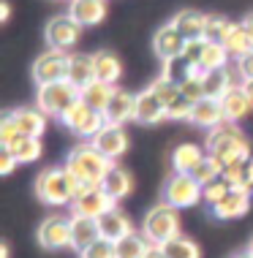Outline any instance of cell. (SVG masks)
<instances>
[{"instance_id":"cell-1","label":"cell","mask_w":253,"mask_h":258,"mask_svg":"<svg viewBox=\"0 0 253 258\" xmlns=\"http://www.w3.org/2000/svg\"><path fill=\"white\" fill-rule=\"evenodd\" d=\"M82 182L68 169H44L36 177V196L49 207H66L74 204L82 193Z\"/></svg>"},{"instance_id":"cell-2","label":"cell","mask_w":253,"mask_h":258,"mask_svg":"<svg viewBox=\"0 0 253 258\" xmlns=\"http://www.w3.org/2000/svg\"><path fill=\"white\" fill-rule=\"evenodd\" d=\"M66 169L71 171L84 187H95V185L104 182L107 171L112 169V160L104 155V152H98L93 147V142H87V144H79V147H74L68 152Z\"/></svg>"},{"instance_id":"cell-3","label":"cell","mask_w":253,"mask_h":258,"mask_svg":"<svg viewBox=\"0 0 253 258\" xmlns=\"http://www.w3.org/2000/svg\"><path fill=\"white\" fill-rule=\"evenodd\" d=\"M205 150H207V155L218 158L223 166H229V163H248V160L253 158L250 144L245 142V136L231 122H223L221 128L210 131Z\"/></svg>"},{"instance_id":"cell-4","label":"cell","mask_w":253,"mask_h":258,"mask_svg":"<svg viewBox=\"0 0 253 258\" xmlns=\"http://www.w3.org/2000/svg\"><path fill=\"white\" fill-rule=\"evenodd\" d=\"M142 234L150 239V245L156 247H164L169 239L180 236V209L169 207V204H156L150 212L144 215V223H142Z\"/></svg>"},{"instance_id":"cell-5","label":"cell","mask_w":253,"mask_h":258,"mask_svg":"<svg viewBox=\"0 0 253 258\" xmlns=\"http://www.w3.org/2000/svg\"><path fill=\"white\" fill-rule=\"evenodd\" d=\"M60 122L66 125L71 134L87 139V142H93V139L101 134L104 128H107V117H104V111L90 109L82 98L76 101V103H71V106L63 111V114H60Z\"/></svg>"},{"instance_id":"cell-6","label":"cell","mask_w":253,"mask_h":258,"mask_svg":"<svg viewBox=\"0 0 253 258\" xmlns=\"http://www.w3.org/2000/svg\"><path fill=\"white\" fill-rule=\"evenodd\" d=\"M82 98V90L71 85V82H55V85H44L38 87V95H36V106L44 111L46 117H58L66 111L71 103H76Z\"/></svg>"},{"instance_id":"cell-7","label":"cell","mask_w":253,"mask_h":258,"mask_svg":"<svg viewBox=\"0 0 253 258\" xmlns=\"http://www.w3.org/2000/svg\"><path fill=\"white\" fill-rule=\"evenodd\" d=\"M164 204L174 209H188L201 201V185L196 182L191 174H172L164 182Z\"/></svg>"},{"instance_id":"cell-8","label":"cell","mask_w":253,"mask_h":258,"mask_svg":"<svg viewBox=\"0 0 253 258\" xmlns=\"http://www.w3.org/2000/svg\"><path fill=\"white\" fill-rule=\"evenodd\" d=\"M68 66H71V54L68 52L46 49L33 62V79H36L38 87L55 85V82H68Z\"/></svg>"},{"instance_id":"cell-9","label":"cell","mask_w":253,"mask_h":258,"mask_svg":"<svg viewBox=\"0 0 253 258\" xmlns=\"http://www.w3.org/2000/svg\"><path fill=\"white\" fill-rule=\"evenodd\" d=\"M38 245L44 250L71 247V215H49L38 226Z\"/></svg>"},{"instance_id":"cell-10","label":"cell","mask_w":253,"mask_h":258,"mask_svg":"<svg viewBox=\"0 0 253 258\" xmlns=\"http://www.w3.org/2000/svg\"><path fill=\"white\" fill-rule=\"evenodd\" d=\"M117 201L109 196L107 190H104L101 185L95 187H82V193L76 196V201L71 204V215H84V218H101V215H107L109 209H115Z\"/></svg>"},{"instance_id":"cell-11","label":"cell","mask_w":253,"mask_h":258,"mask_svg":"<svg viewBox=\"0 0 253 258\" xmlns=\"http://www.w3.org/2000/svg\"><path fill=\"white\" fill-rule=\"evenodd\" d=\"M82 36V25L71 17H55L49 19L46 25V41H49V49H60L68 52L76 46V41Z\"/></svg>"},{"instance_id":"cell-12","label":"cell","mask_w":253,"mask_h":258,"mask_svg":"<svg viewBox=\"0 0 253 258\" xmlns=\"http://www.w3.org/2000/svg\"><path fill=\"white\" fill-rule=\"evenodd\" d=\"M185 36L174 27L172 22L164 25V27H158V33H156V38H153V49H156V54L164 62L169 60H177L182 57V49H185Z\"/></svg>"},{"instance_id":"cell-13","label":"cell","mask_w":253,"mask_h":258,"mask_svg":"<svg viewBox=\"0 0 253 258\" xmlns=\"http://www.w3.org/2000/svg\"><path fill=\"white\" fill-rule=\"evenodd\" d=\"M93 147L98 152H104V155L115 163V160L123 158L125 150H128V134H125L123 125H109L107 122V128H104L101 134L93 139Z\"/></svg>"},{"instance_id":"cell-14","label":"cell","mask_w":253,"mask_h":258,"mask_svg":"<svg viewBox=\"0 0 253 258\" xmlns=\"http://www.w3.org/2000/svg\"><path fill=\"white\" fill-rule=\"evenodd\" d=\"M133 120L142 122V125H156V122L169 120L166 103L161 101L150 87L142 90V93H136V111H133Z\"/></svg>"},{"instance_id":"cell-15","label":"cell","mask_w":253,"mask_h":258,"mask_svg":"<svg viewBox=\"0 0 253 258\" xmlns=\"http://www.w3.org/2000/svg\"><path fill=\"white\" fill-rule=\"evenodd\" d=\"M133 111H136V95L128 93V90L115 87L109 98V106L104 109V117H107L109 125H125L133 120Z\"/></svg>"},{"instance_id":"cell-16","label":"cell","mask_w":253,"mask_h":258,"mask_svg":"<svg viewBox=\"0 0 253 258\" xmlns=\"http://www.w3.org/2000/svg\"><path fill=\"white\" fill-rule=\"evenodd\" d=\"M213 209V215L218 220H237L242 215H248L250 209V190H229L226 199H221Z\"/></svg>"},{"instance_id":"cell-17","label":"cell","mask_w":253,"mask_h":258,"mask_svg":"<svg viewBox=\"0 0 253 258\" xmlns=\"http://www.w3.org/2000/svg\"><path fill=\"white\" fill-rule=\"evenodd\" d=\"M101 239V228L95 218H84V215H71V247L87 250L93 242Z\"/></svg>"},{"instance_id":"cell-18","label":"cell","mask_w":253,"mask_h":258,"mask_svg":"<svg viewBox=\"0 0 253 258\" xmlns=\"http://www.w3.org/2000/svg\"><path fill=\"white\" fill-rule=\"evenodd\" d=\"M68 17L76 19L82 27H93L107 17V0H71Z\"/></svg>"},{"instance_id":"cell-19","label":"cell","mask_w":253,"mask_h":258,"mask_svg":"<svg viewBox=\"0 0 253 258\" xmlns=\"http://www.w3.org/2000/svg\"><path fill=\"white\" fill-rule=\"evenodd\" d=\"M191 122L199 125V128H210V131L221 128V125L226 122L223 109H221V101H215V98H201L199 103H193Z\"/></svg>"},{"instance_id":"cell-20","label":"cell","mask_w":253,"mask_h":258,"mask_svg":"<svg viewBox=\"0 0 253 258\" xmlns=\"http://www.w3.org/2000/svg\"><path fill=\"white\" fill-rule=\"evenodd\" d=\"M98 228H101V236L104 239H112V242H120L123 236H128L133 231L131 220L125 218V212H120V209H109L107 215H101L98 218Z\"/></svg>"},{"instance_id":"cell-21","label":"cell","mask_w":253,"mask_h":258,"mask_svg":"<svg viewBox=\"0 0 253 258\" xmlns=\"http://www.w3.org/2000/svg\"><path fill=\"white\" fill-rule=\"evenodd\" d=\"M221 109H223V117H226V122L234 125V122H240V120H245V117L250 114L253 103H250L248 95H245V90L237 87V90H229V93L221 98Z\"/></svg>"},{"instance_id":"cell-22","label":"cell","mask_w":253,"mask_h":258,"mask_svg":"<svg viewBox=\"0 0 253 258\" xmlns=\"http://www.w3.org/2000/svg\"><path fill=\"white\" fill-rule=\"evenodd\" d=\"M14 120H17L19 131L25 136H36L41 139L46 131V114L38 106H22V109H14Z\"/></svg>"},{"instance_id":"cell-23","label":"cell","mask_w":253,"mask_h":258,"mask_svg":"<svg viewBox=\"0 0 253 258\" xmlns=\"http://www.w3.org/2000/svg\"><path fill=\"white\" fill-rule=\"evenodd\" d=\"M207 152L199 147V144H180L172 152V166L174 174H193V169L205 160Z\"/></svg>"},{"instance_id":"cell-24","label":"cell","mask_w":253,"mask_h":258,"mask_svg":"<svg viewBox=\"0 0 253 258\" xmlns=\"http://www.w3.org/2000/svg\"><path fill=\"white\" fill-rule=\"evenodd\" d=\"M172 25L177 27V30L185 36V41H196V38H205V27H207V17L199 11H180L177 17L172 19Z\"/></svg>"},{"instance_id":"cell-25","label":"cell","mask_w":253,"mask_h":258,"mask_svg":"<svg viewBox=\"0 0 253 258\" xmlns=\"http://www.w3.org/2000/svg\"><path fill=\"white\" fill-rule=\"evenodd\" d=\"M68 82L76 87H87L90 82H95V62H93V54H71V66H68Z\"/></svg>"},{"instance_id":"cell-26","label":"cell","mask_w":253,"mask_h":258,"mask_svg":"<svg viewBox=\"0 0 253 258\" xmlns=\"http://www.w3.org/2000/svg\"><path fill=\"white\" fill-rule=\"evenodd\" d=\"M93 62H95V82H104V85H112V87L120 82L123 66L112 52H95Z\"/></svg>"},{"instance_id":"cell-27","label":"cell","mask_w":253,"mask_h":258,"mask_svg":"<svg viewBox=\"0 0 253 258\" xmlns=\"http://www.w3.org/2000/svg\"><path fill=\"white\" fill-rule=\"evenodd\" d=\"M3 150H9L19 163H36V160L41 158V152H44V144H41V139H36V136H25L22 134Z\"/></svg>"},{"instance_id":"cell-28","label":"cell","mask_w":253,"mask_h":258,"mask_svg":"<svg viewBox=\"0 0 253 258\" xmlns=\"http://www.w3.org/2000/svg\"><path fill=\"white\" fill-rule=\"evenodd\" d=\"M101 187H104V190H107L115 201H123V199L131 193V174L125 171L123 166L112 163V169L107 171V177H104Z\"/></svg>"},{"instance_id":"cell-29","label":"cell","mask_w":253,"mask_h":258,"mask_svg":"<svg viewBox=\"0 0 253 258\" xmlns=\"http://www.w3.org/2000/svg\"><path fill=\"white\" fill-rule=\"evenodd\" d=\"M150 239L142 231H131L128 236H123L120 242H115V253L117 258H144L150 250Z\"/></svg>"},{"instance_id":"cell-30","label":"cell","mask_w":253,"mask_h":258,"mask_svg":"<svg viewBox=\"0 0 253 258\" xmlns=\"http://www.w3.org/2000/svg\"><path fill=\"white\" fill-rule=\"evenodd\" d=\"M226 52H229V57H234V60H240L245 57L248 52H253V38H250V33L245 30V25H234L231 27V33H229V38H226Z\"/></svg>"},{"instance_id":"cell-31","label":"cell","mask_w":253,"mask_h":258,"mask_svg":"<svg viewBox=\"0 0 253 258\" xmlns=\"http://www.w3.org/2000/svg\"><path fill=\"white\" fill-rule=\"evenodd\" d=\"M112 93H115V87H112V85H104V82H90L87 87H82V101L87 103L90 109L104 111V109L109 106Z\"/></svg>"},{"instance_id":"cell-32","label":"cell","mask_w":253,"mask_h":258,"mask_svg":"<svg viewBox=\"0 0 253 258\" xmlns=\"http://www.w3.org/2000/svg\"><path fill=\"white\" fill-rule=\"evenodd\" d=\"M201 82H205V98L221 101L223 95L231 90L229 76H226V68H221V71H205V74H201Z\"/></svg>"},{"instance_id":"cell-33","label":"cell","mask_w":253,"mask_h":258,"mask_svg":"<svg viewBox=\"0 0 253 258\" xmlns=\"http://www.w3.org/2000/svg\"><path fill=\"white\" fill-rule=\"evenodd\" d=\"M191 177H193L201 187H205V185H210V182H215V179L223 177V163H221L218 158H213V155H205V160H201V163L193 169Z\"/></svg>"},{"instance_id":"cell-34","label":"cell","mask_w":253,"mask_h":258,"mask_svg":"<svg viewBox=\"0 0 253 258\" xmlns=\"http://www.w3.org/2000/svg\"><path fill=\"white\" fill-rule=\"evenodd\" d=\"M226 66H229V52H226V46H223V44H207L199 71H201V74H205V71H221V68H226Z\"/></svg>"},{"instance_id":"cell-35","label":"cell","mask_w":253,"mask_h":258,"mask_svg":"<svg viewBox=\"0 0 253 258\" xmlns=\"http://www.w3.org/2000/svg\"><path fill=\"white\" fill-rule=\"evenodd\" d=\"M223 179L229 182L231 190H250L248 163H229V166H223ZM250 193H253V190H250Z\"/></svg>"},{"instance_id":"cell-36","label":"cell","mask_w":253,"mask_h":258,"mask_svg":"<svg viewBox=\"0 0 253 258\" xmlns=\"http://www.w3.org/2000/svg\"><path fill=\"white\" fill-rule=\"evenodd\" d=\"M161 250L166 253V258H199V247H196V242H191L188 236H174V239H169Z\"/></svg>"},{"instance_id":"cell-37","label":"cell","mask_w":253,"mask_h":258,"mask_svg":"<svg viewBox=\"0 0 253 258\" xmlns=\"http://www.w3.org/2000/svg\"><path fill=\"white\" fill-rule=\"evenodd\" d=\"M231 27H234V22H229V19H223V17H207L205 41H210V44H226Z\"/></svg>"},{"instance_id":"cell-38","label":"cell","mask_w":253,"mask_h":258,"mask_svg":"<svg viewBox=\"0 0 253 258\" xmlns=\"http://www.w3.org/2000/svg\"><path fill=\"white\" fill-rule=\"evenodd\" d=\"M193 74H196V68L191 66V62H185L182 57H177V60L164 62V74H161V76H166V79L174 82V85H182V82L191 79Z\"/></svg>"},{"instance_id":"cell-39","label":"cell","mask_w":253,"mask_h":258,"mask_svg":"<svg viewBox=\"0 0 253 258\" xmlns=\"http://www.w3.org/2000/svg\"><path fill=\"white\" fill-rule=\"evenodd\" d=\"M150 90H153V93L158 95L161 101L166 103V109H169V103H172V101H177L180 95H182L180 85H174V82H169L166 76H158V79H156V82H153V85H150Z\"/></svg>"},{"instance_id":"cell-40","label":"cell","mask_w":253,"mask_h":258,"mask_svg":"<svg viewBox=\"0 0 253 258\" xmlns=\"http://www.w3.org/2000/svg\"><path fill=\"white\" fill-rule=\"evenodd\" d=\"M229 190H231L229 182L221 177V179H215V182H210V185L201 187V201H205L207 207H215L221 199H226V193H229Z\"/></svg>"},{"instance_id":"cell-41","label":"cell","mask_w":253,"mask_h":258,"mask_svg":"<svg viewBox=\"0 0 253 258\" xmlns=\"http://www.w3.org/2000/svg\"><path fill=\"white\" fill-rule=\"evenodd\" d=\"M180 90H182V95H185L191 103H199L201 98H205V82H201V71H196L191 79L182 82Z\"/></svg>"},{"instance_id":"cell-42","label":"cell","mask_w":253,"mask_h":258,"mask_svg":"<svg viewBox=\"0 0 253 258\" xmlns=\"http://www.w3.org/2000/svg\"><path fill=\"white\" fill-rule=\"evenodd\" d=\"M17 136H22L17 120H14V111H6L3 120H0V147H9Z\"/></svg>"},{"instance_id":"cell-43","label":"cell","mask_w":253,"mask_h":258,"mask_svg":"<svg viewBox=\"0 0 253 258\" xmlns=\"http://www.w3.org/2000/svg\"><path fill=\"white\" fill-rule=\"evenodd\" d=\"M207 44H210V41H205V38L188 41V44H185V49H182V60H185V62H191V66L196 68V71H199V66H201V57H205Z\"/></svg>"},{"instance_id":"cell-44","label":"cell","mask_w":253,"mask_h":258,"mask_svg":"<svg viewBox=\"0 0 253 258\" xmlns=\"http://www.w3.org/2000/svg\"><path fill=\"white\" fill-rule=\"evenodd\" d=\"M82 258H117V253H115V242L112 239H98V242H93L87 250H82L79 253Z\"/></svg>"},{"instance_id":"cell-45","label":"cell","mask_w":253,"mask_h":258,"mask_svg":"<svg viewBox=\"0 0 253 258\" xmlns=\"http://www.w3.org/2000/svg\"><path fill=\"white\" fill-rule=\"evenodd\" d=\"M169 120H191V111H193V103L185 98V95H180L177 101L169 103Z\"/></svg>"},{"instance_id":"cell-46","label":"cell","mask_w":253,"mask_h":258,"mask_svg":"<svg viewBox=\"0 0 253 258\" xmlns=\"http://www.w3.org/2000/svg\"><path fill=\"white\" fill-rule=\"evenodd\" d=\"M17 163L19 160L14 158L9 150H0V174H11L14 169H17Z\"/></svg>"},{"instance_id":"cell-47","label":"cell","mask_w":253,"mask_h":258,"mask_svg":"<svg viewBox=\"0 0 253 258\" xmlns=\"http://www.w3.org/2000/svg\"><path fill=\"white\" fill-rule=\"evenodd\" d=\"M237 66H240V71H242L245 79H253V52H248L245 57L237 60Z\"/></svg>"},{"instance_id":"cell-48","label":"cell","mask_w":253,"mask_h":258,"mask_svg":"<svg viewBox=\"0 0 253 258\" xmlns=\"http://www.w3.org/2000/svg\"><path fill=\"white\" fill-rule=\"evenodd\" d=\"M9 17H11V6H9V0H3V3H0V19L6 22Z\"/></svg>"},{"instance_id":"cell-49","label":"cell","mask_w":253,"mask_h":258,"mask_svg":"<svg viewBox=\"0 0 253 258\" xmlns=\"http://www.w3.org/2000/svg\"><path fill=\"white\" fill-rule=\"evenodd\" d=\"M144 258H166V253H164L161 247H156V245H153L150 250H147V255H144Z\"/></svg>"},{"instance_id":"cell-50","label":"cell","mask_w":253,"mask_h":258,"mask_svg":"<svg viewBox=\"0 0 253 258\" xmlns=\"http://www.w3.org/2000/svg\"><path fill=\"white\" fill-rule=\"evenodd\" d=\"M242 90H245V95H248V98H250V103H253V79H245Z\"/></svg>"},{"instance_id":"cell-51","label":"cell","mask_w":253,"mask_h":258,"mask_svg":"<svg viewBox=\"0 0 253 258\" xmlns=\"http://www.w3.org/2000/svg\"><path fill=\"white\" fill-rule=\"evenodd\" d=\"M242 25H245V30H248V33H250V38H253V14L242 19Z\"/></svg>"},{"instance_id":"cell-52","label":"cell","mask_w":253,"mask_h":258,"mask_svg":"<svg viewBox=\"0 0 253 258\" xmlns=\"http://www.w3.org/2000/svg\"><path fill=\"white\" fill-rule=\"evenodd\" d=\"M9 255H11V247L3 242V245H0V258H9Z\"/></svg>"},{"instance_id":"cell-53","label":"cell","mask_w":253,"mask_h":258,"mask_svg":"<svg viewBox=\"0 0 253 258\" xmlns=\"http://www.w3.org/2000/svg\"><path fill=\"white\" fill-rule=\"evenodd\" d=\"M248 174H250V190H253V158L248 160Z\"/></svg>"},{"instance_id":"cell-54","label":"cell","mask_w":253,"mask_h":258,"mask_svg":"<svg viewBox=\"0 0 253 258\" xmlns=\"http://www.w3.org/2000/svg\"><path fill=\"white\" fill-rule=\"evenodd\" d=\"M248 255L253 258V239H250V245H248Z\"/></svg>"},{"instance_id":"cell-55","label":"cell","mask_w":253,"mask_h":258,"mask_svg":"<svg viewBox=\"0 0 253 258\" xmlns=\"http://www.w3.org/2000/svg\"><path fill=\"white\" fill-rule=\"evenodd\" d=\"M234 258H250V255H248V253H242V255H234Z\"/></svg>"}]
</instances>
